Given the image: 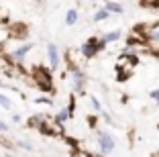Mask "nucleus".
<instances>
[{
    "instance_id": "nucleus-4",
    "label": "nucleus",
    "mask_w": 159,
    "mask_h": 157,
    "mask_svg": "<svg viewBox=\"0 0 159 157\" xmlns=\"http://www.w3.org/2000/svg\"><path fill=\"white\" fill-rule=\"evenodd\" d=\"M31 47H33V45H31V43H27V45L19 47V49H14V53H12V55H14V59H19V61H20V59H23V57L29 53V51H31Z\"/></svg>"
},
{
    "instance_id": "nucleus-14",
    "label": "nucleus",
    "mask_w": 159,
    "mask_h": 157,
    "mask_svg": "<svg viewBox=\"0 0 159 157\" xmlns=\"http://www.w3.org/2000/svg\"><path fill=\"white\" fill-rule=\"evenodd\" d=\"M0 131H8V125H6V122H2V120H0Z\"/></svg>"
},
{
    "instance_id": "nucleus-3",
    "label": "nucleus",
    "mask_w": 159,
    "mask_h": 157,
    "mask_svg": "<svg viewBox=\"0 0 159 157\" xmlns=\"http://www.w3.org/2000/svg\"><path fill=\"white\" fill-rule=\"evenodd\" d=\"M98 145H100V149H102V153H110L114 149V141H112V137L108 133H100L98 135Z\"/></svg>"
},
{
    "instance_id": "nucleus-7",
    "label": "nucleus",
    "mask_w": 159,
    "mask_h": 157,
    "mask_svg": "<svg viewBox=\"0 0 159 157\" xmlns=\"http://www.w3.org/2000/svg\"><path fill=\"white\" fill-rule=\"evenodd\" d=\"M78 16H80L78 10L70 8V10H67V14H66V25H70V27H71V25H75V23H78Z\"/></svg>"
},
{
    "instance_id": "nucleus-5",
    "label": "nucleus",
    "mask_w": 159,
    "mask_h": 157,
    "mask_svg": "<svg viewBox=\"0 0 159 157\" xmlns=\"http://www.w3.org/2000/svg\"><path fill=\"white\" fill-rule=\"evenodd\" d=\"M104 8H106L108 12H114V14L125 12V6H122V4H118V2H106V4H104Z\"/></svg>"
},
{
    "instance_id": "nucleus-16",
    "label": "nucleus",
    "mask_w": 159,
    "mask_h": 157,
    "mask_svg": "<svg viewBox=\"0 0 159 157\" xmlns=\"http://www.w3.org/2000/svg\"><path fill=\"white\" fill-rule=\"evenodd\" d=\"M33 2H41V0H33Z\"/></svg>"
},
{
    "instance_id": "nucleus-6",
    "label": "nucleus",
    "mask_w": 159,
    "mask_h": 157,
    "mask_svg": "<svg viewBox=\"0 0 159 157\" xmlns=\"http://www.w3.org/2000/svg\"><path fill=\"white\" fill-rule=\"evenodd\" d=\"M118 37H120V31H118V29H116V31H110V33H106V35H104V37L100 39V41H102L104 45H108V43H112V41H116Z\"/></svg>"
},
{
    "instance_id": "nucleus-12",
    "label": "nucleus",
    "mask_w": 159,
    "mask_h": 157,
    "mask_svg": "<svg viewBox=\"0 0 159 157\" xmlns=\"http://www.w3.org/2000/svg\"><path fill=\"white\" fill-rule=\"evenodd\" d=\"M92 106L96 108V110H102V106H100V100L96 96H92Z\"/></svg>"
},
{
    "instance_id": "nucleus-9",
    "label": "nucleus",
    "mask_w": 159,
    "mask_h": 157,
    "mask_svg": "<svg viewBox=\"0 0 159 157\" xmlns=\"http://www.w3.org/2000/svg\"><path fill=\"white\" fill-rule=\"evenodd\" d=\"M82 82H84V76L80 74V72H75L74 74V92H78L82 88Z\"/></svg>"
},
{
    "instance_id": "nucleus-8",
    "label": "nucleus",
    "mask_w": 159,
    "mask_h": 157,
    "mask_svg": "<svg viewBox=\"0 0 159 157\" xmlns=\"http://www.w3.org/2000/svg\"><path fill=\"white\" fill-rule=\"evenodd\" d=\"M108 16H110V12H108V10L104 8V6H102V8H98L96 12H94V21H96V23H100V21H106Z\"/></svg>"
},
{
    "instance_id": "nucleus-1",
    "label": "nucleus",
    "mask_w": 159,
    "mask_h": 157,
    "mask_svg": "<svg viewBox=\"0 0 159 157\" xmlns=\"http://www.w3.org/2000/svg\"><path fill=\"white\" fill-rule=\"evenodd\" d=\"M104 43L100 41V39H90V41H86L84 45H82V53H84L86 57H92L94 53H98L100 49H104Z\"/></svg>"
},
{
    "instance_id": "nucleus-15",
    "label": "nucleus",
    "mask_w": 159,
    "mask_h": 157,
    "mask_svg": "<svg viewBox=\"0 0 159 157\" xmlns=\"http://www.w3.org/2000/svg\"><path fill=\"white\" fill-rule=\"evenodd\" d=\"M151 37H153L155 41H159V31H153V33H151Z\"/></svg>"
},
{
    "instance_id": "nucleus-11",
    "label": "nucleus",
    "mask_w": 159,
    "mask_h": 157,
    "mask_svg": "<svg viewBox=\"0 0 159 157\" xmlns=\"http://www.w3.org/2000/svg\"><path fill=\"white\" fill-rule=\"evenodd\" d=\"M0 106L2 108H10V100L6 96H2V94H0Z\"/></svg>"
},
{
    "instance_id": "nucleus-2",
    "label": "nucleus",
    "mask_w": 159,
    "mask_h": 157,
    "mask_svg": "<svg viewBox=\"0 0 159 157\" xmlns=\"http://www.w3.org/2000/svg\"><path fill=\"white\" fill-rule=\"evenodd\" d=\"M47 57H49L51 69H57V65H59V49H57L55 43H49L47 45Z\"/></svg>"
},
{
    "instance_id": "nucleus-13",
    "label": "nucleus",
    "mask_w": 159,
    "mask_h": 157,
    "mask_svg": "<svg viewBox=\"0 0 159 157\" xmlns=\"http://www.w3.org/2000/svg\"><path fill=\"white\" fill-rule=\"evenodd\" d=\"M151 98H153V100H157L159 102V90H151V94H149Z\"/></svg>"
},
{
    "instance_id": "nucleus-10",
    "label": "nucleus",
    "mask_w": 159,
    "mask_h": 157,
    "mask_svg": "<svg viewBox=\"0 0 159 157\" xmlns=\"http://www.w3.org/2000/svg\"><path fill=\"white\" fill-rule=\"evenodd\" d=\"M70 116H71V110H70V108H63V110L57 112V120H59V122H66Z\"/></svg>"
}]
</instances>
